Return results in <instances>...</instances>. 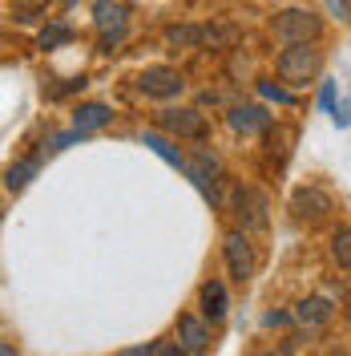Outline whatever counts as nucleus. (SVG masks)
Instances as JSON below:
<instances>
[{
  "mask_svg": "<svg viewBox=\"0 0 351 356\" xmlns=\"http://www.w3.org/2000/svg\"><path fill=\"white\" fill-rule=\"evenodd\" d=\"M259 97H266V102H279V106H291L295 97H291V89L275 86V81H259Z\"/></svg>",
  "mask_w": 351,
  "mask_h": 356,
  "instance_id": "obj_17",
  "label": "nucleus"
},
{
  "mask_svg": "<svg viewBox=\"0 0 351 356\" xmlns=\"http://www.w3.org/2000/svg\"><path fill=\"white\" fill-rule=\"evenodd\" d=\"M222 251H226V264H230V275L239 280V284H246L250 275H255V255H250V243H246V235H226V243H222Z\"/></svg>",
  "mask_w": 351,
  "mask_h": 356,
  "instance_id": "obj_3",
  "label": "nucleus"
},
{
  "mask_svg": "<svg viewBox=\"0 0 351 356\" xmlns=\"http://www.w3.org/2000/svg\"><path fill=\"white\" fill-rule=\"evenodd\" d=\"M323 33V21L311 17V13H299V8H286L275 17V37L286 44H299V41H315Z\"/></svg>",
  "mask_w": 351,
  "mask_h": 356,
  "instance_id": "obj_2",
  "label": "nucleus"
},
{
  "mask_svg": "<svg viewBox=\"0 0 351 356\" xmlns=\"http://www.w3.org/2000/svg\"><path fill=\"white\" fill-rule=\"evenodd\" d=\"M331 122H335L339 130H348V126H351V89H348V97H343V102L335 106V113H331Z\"/></svg>",
  "mask_w": 351,
  "mask_h": 356,
  "instance_id": "obj_18",
  "label": "nucleus"
},
{
  "mask_svg": "<svg viewBox=\"0 0 351 356\" xmlns=\"http://www.w3.org/2000/svg\"><path fill=\"white\" fill-rule=\"evenodd\" d=\"M73 89H85V77H73V81H65V86L49 89V97H65V93H73Z\"/></svg>",
  "mask_w": 351,
  "mask_h": 356,
  "instance_id": "obj_21",
  "label": "nucleus"
},
{
  "mask_svg": "<svg viewBox=\"0 0 351 356\" xmlns=\"http://www.w3.org/2000/svg\"><path fill=\"white\" fill-rule=\"evenodd\" d=\"M291 207H295V215H299V219H311V222H315V219H323V215L331 211V199L323 195V191L307 186V191H299V195L291 199Z\"/></svg>",
  "mask_w": 351,
  "mask_h": 356,
  "instance_id": "obj_7",
  "label": "nucleus"
},
{
  "mask_svg": "<svg viewBox=\"0 0 351 356\" xmlns=\"http://www.w3.org/2000/svg\"><path fill=\"white\" fill-rule=\"evenodd\" d=\"M113 122V110L110 106H101V102H89V106H77L73 113V126H81V130H101V126H110Z\"/></svg>",
  "mask_w": 351,
  "mask_h": 356,
  "instance_id": "obj_10",
  "label": "nucleus"
},
{
  "mask_svg": "<svg viewBox=\"0 0 351 356\" xmlns=\"http://www.w3.org/2000/svg\"><path fill=\"white\" fill-rule=\"evenodd\" d=\"M170 41L174 44H194V41H206V33H198V29H170Z\"/></svg>",
  "mask_w": 351,
  "mask_h": 356,
  "instance_id": "obj_19",
  "label": "nucleus"
},
{
  "mask_svg": "<svg viewBox=\"0 0 351 356\" xmlns=\"http://www.w3.org/2000/svg\"><path fill=\"white\" fill-rule=\"evenodd\" d=\"M93 21L105 33V44H113V41H121V33H126V8L113 4V0H101V4L93 8Z\"/></svg>",
  "mask_w": 351,
  "mask_h": 356,
  "instance_id": "obj_5",
  "label": "nucleus"
},
{
  "mask_svg": "<svg viewBox=\"0 0 351 356\" xmlns=\"http://www.w3.org/2000/svg\"><path fill=\"white\" fill-rule=\"evenodd\" d=\"M263 324H266V328H275V324H286V316H283V312H266Z\"/></svg>",
  "mask_w": 351,
  "mask_h": 356,
  "instance_id": "obj_22",
  "label": "nucleus"
},
{
  "mask_svg": "<svg viewBox=\"0 0 351 356\" xmlns=\"http://www.w3.org/2000/svg\"><path fill=\"white\" fill-rule=\"evenodd\" d=\"M202 316H206V320H222V316H226V288H222L219 280H210V284L202 288Z\"/></svg>",
  "mask_w": 351,
  "mask_h": 356,
  "instance_id": "obj_11",
  "label": "nucleus"
},
{
  "mask_svg": "<svg viewBox=\"0 0 351 356\" xmlns=\"http://www.w3.org/2000/svg\"><path fill=\"white\" fill-rule=\"evenodd\" d=\"M178 340H182L186 353H206V348H210V328H206L198 316H182V324H178Z\"/></svg>",
  "mask_w": 351,
  "mask_h": 356,
  "instance_id": "obj_8",
  "label": "nucleus"
},
{
  "mask_svg": "<svg viewBox=\"0 0 351 356\" xmlns=\"http://www.w3.org/2000/svg\"><path fill=\"white\" fill-rule=\"evenodd\" d=\"M331 255H335V264L339 267H348L351 271V227L335 231V239H331Z\"/></svg>",
  "mask_w": 351,
  "mask_h": 356,
  "instance_id": "obj_15",
  "label": "nucleus"
},
{
  "mask_svg": "<svg viewBox=\"0 0 351 356\" xmlns=\"http://www.w3.org/2000/svg\"><path fill=\"white\" fill-rule=\"evenodd\" d=\"M319 106H323V113H335V81H323V89H319Z\"/></svg>",
  "mask_w": 351,
  "mask_h": 356,
  "instance_id": "obj_20",
  "label": "nucleus"
},
{
  "mask_svg": "<svg viewBox=\"0 0 351 356\" xmlns=\"http://www.w3.org/2000/svg\"><path fill=\"white\" fill-rule=\"evenodd\" d=\"M162 126L170 134H182V138H202L206 134V118L198 110H166L162 113Z\"/></svg>",
  "mask_w": 351,
  "mask_h": 356,
  "instance_id": "obj_6",
  "label": "nucleus"
},
{
  "mask_svg": "<svg viewBox=\"0 0 351 356\" xmlns=\"http://www.w3.org/2000/svg\"><path fill=\"white\" fill-rule=\"evenodd\" d=\"M295 316H299L303 324H323V320H331V304L327 300H303Z\"/></svg>",
  "mask_w": 351,
  "mask_h": 356,
  "instance_id": "obj_13",
  "label": "nucleus"
},
{
  "mask_svg": "<svg viewBox=\"0 0 351 356\" xmlns=\"http://www.w3.org/2000/svg\"><path fill=\"white\" fill-rule=\"evenodd\" d=\"M41 49H57V44H69L73 41V29L69 24H49V29H41Z\"/></svg>",
  "mask_w": 351,
  "mask_h": 356,
  "instance_id": "obj_16",
  "label": "nucleus"
},
{
  "mask_svg": "<svg viewBox=\"0 0 351 356\" xmlns=\"http://www.w3.org/2000/svg\"><path fill=\"white\" fill-rule=\"evenodd\" d=\"M137 86H142L146 97H178L182 93V77H178L174 69H146L137 77Z\"/></svg>",
  "mask_w": 351,
  "mask_h": 356,
  "instance_id": "obj_4",
  "label": "nucleus"
},
{
  "mask_svg": "<svg viewBox=\"0 0 351 356\" xmlns=\"http://www.w3.org/2000/svg\"><path fill=\"white\" fill-rule=\"evenodd\" d=\"M37 166H41V158H28V162H17V166L8 170V191H24V186H28V178L37 175Z\"/></svg>",
  "mask_w": 351,
  "mask_h": 356,
  "instance_id": "obj_14",
  "label": "nucleus"
},
{
  "mask_svg": "<svg viewBox=\"0 0 351 356\" xmlns=\"http://www.w3.org/2000/svg\"><path fill=\"white\" fill-rule=\"evenodd\" d=\"M142 142H146V146H150V150H154L157 158H166L170 166H186V158H182V150H178V146L170 142V138H162L157 130H146V134H142Z\"/></svg>",
  "mask_w": 351,
  "mask_h": 356,
  "instance_id": "obj_12",
  "label": "nucleus"
},
{
  "mask_svg": "<svg viewBox=\"0 0 351 356\" xmlns=\"http://www.w3.org/2000/svg\"><path fill=\"white\" fill-rule=\"evenodd\" d=\"M266 126H271V113H263L259 106H234L230 110V130L255 134V130H266Z\"/></svg>",
  "mask_w": 351,
  "mask_h": 356,
  "instance_id": "obj_9",
  "label": "nucleus"
},
{
  "mask_svg": "<svg viewBox=\"0 0 351 356\" xmlns=\"http://www.w3.org/2000/svg\"><path fill=\"white\" fill-rule=\"evenodd\" d=\"M315 73H319V53H315L307 41L286 44L283 57H279V77L291 81V86H307Z\"/></svg>",
  "mask_w": 351,
  "mask_h": 356,
  "instance_id": "obj_1",
  "label": "nucleus"
}]
</instances>
